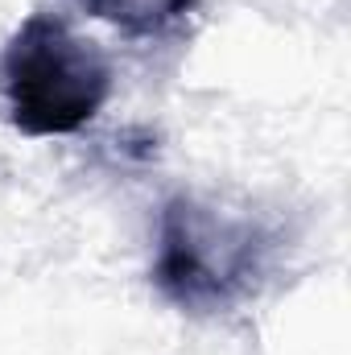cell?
Here are the masks:
<instances>
[{
  "label": "cell",
  "instance_id": "6da1fadb",
  "mask_svg": "<svg viewBox=\"0 0 351 355\" xmlns=\"http://www.w3.org/2000/svg\"><path fill=\"white\" fill-rule=\"evenodd\" d=\"M273 248L277 240L257 215L198 194H174L157 219L153 285L190 314L232 310L257 293Z\"/></svg>",
  "mask_w": 351,
  "mask_h": 355
},
{
  "label": "cell",
  "instance_id": "7a4b0ae2",
  "mask_svg": "<svg viewBox=\"0 0 351 355\" xmlns=\"http://www.w3.org/2000/svg\"><path fill=\"white\" fill-rule=\"evenodd\" d=\"M0 83L12 128L25 137L79 132L112 95V62L62 17L33 12L0 54Z\"/></svg>",
  "mask_w": 351,
  "mask_h": 355
},
{
  "label": "cell",
  "instance_id": "3957f363",
  "mask_svg": "<svg viewBox=\"0 0 351 355\" xmlns=\"http://www.w3.org/2000/svg\"><path fill=\"white\" fill-rule=\"evenodd\" d=\"M79 4L91 17L116 25L120 33L145 42L174 33L198 12V0H79Z\"/></svg>",
  "mask_w": 351,
  "mask_h": 355
}]
</instances>
